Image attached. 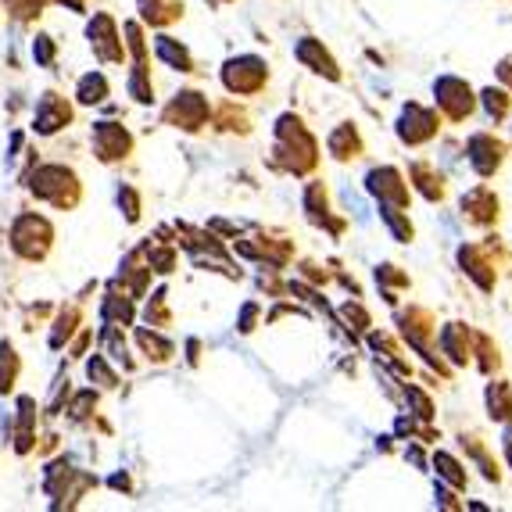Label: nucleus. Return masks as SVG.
I'll use <instances>...</instances> for the list:
<instances>
[{"instance_id": "obj_14", "label": "nucleus", "mask_w": 512, "mask_h": 512, "mask_svg": "<svg viewBox=\"0 0 512 512\" xmlns=\"http://www.w3.org/2000/svg\"><path fill=\"white\" fill-rule=\"evenodd\" d=\"M487 412L495 423H512V384L509 380H491L487 384Z\"/></svg>"}, {"instance_id": "obj_20", "label": "nucleus", "mask_w": 512, "mask_h": 512, "mask_svg": "<svg viewBox=\"0 0 512 512\" xmlns=\"http://www.w3.org/2000/svg\"><path fill=\"white\" fill-rule=\"evenodd\" d=\"M473 355H480L477 366H480V373H487V376L495 373L498 362H502V359H498V344H491V337H487V333H473Z\"/></svg>"}, {"instance_id": "obj_17", "label": "nucleus", "mask_w": 512, "mask_h": 512, "mask_svg": "<svg viewBox=\"0 0 512 512\" xmlns=\"http://www.w3.org/2000/svg\"><path fill=\"white\" fill-rule=\"evenodd\" d=\"M434 470H437V477H441L448 487H455V491H462V487H466V470H462V462L455 459V455L437 452L434 455Z\"/></svg>"}, {"instance_id": "obj_24", "label": "nucleus", "mask_w": 512, "mask_h": 512, "mask_svg": "<svg viewBox=\"0 0 512 512\" xmlns=\"http://www.w3.org/2000/svg\"><path fill=\"white\" fill-rule=\"evenodd\" d=\"M101 94H104V79L101 76H86L83 79V90H79V101H86V104H94V101H101Z\"/></svg>"}, {"instance_id": "obj_10", "label": "nucleus", "mask_w": 512, "mask_h": 512, "mask_svg": "<svg viewBox=\"0 0 512 512\" xmlns=\"http://www.w3.org/2000/svg\"><path fill=\"white\" fill-rule=\"evenodd\" d=\"M441 351L455 362V366H466V362H473V330H470V326H462V323L444 326V330H441Z\"/></svg>"}, {"instance_id": "obj_11", "label": "nucleus", "mask_w": 512, "mask_h": 512, "mask_svg": "<svg viewBox=\"0 0 512 512\" xmlns=\"http://www.w3.org/2000/svg\"><path fill=\"white\" fill-rule=\"evenodd\" d=\"M298 58H301V65H308L312 72H319V76H326V79H341V69H337V61H333V54L326 51L323 43L319 40H312V36H305V40L298 43Z\"/></svg>"}, {"instance_id": "obj_22", "label": "nucleus", "mask_w": 512, "mask_h": 512, "mask_svg": "<svg viewBox=\"0 0 512 512\" xmlns=\"http://www.w3.org/2000/svg\"><path fill=\"white\" fill-rule=\"evenodd\" d=\"M405 398H409V405L416 409V412H412L416 419H423V423H430V419H434V402H430L427 391H419V387H405Z\"/></svg>"}, {"instance_id": "obj_23", "label": "nucleus", "mask_w": 512, "mask_h": 512, "mask_svg": "<svg viewBox=\"0 0 512 512\" xmlns=\"http://www.w3.org/2000/svg\"><path fill=\"white\" fill-rule=\"evenodd\" d=\"M341 319L351 326V330H369V312L359 305V301H348V305L341 308Z\"/></svg>"}, {"instance_id": "obj_27", "label": "nucleus", "mask_w": 512, "mask_h": 512, "mask_svg": "<svg viewBox=\"0 0 512 512\" xmlns=\"http://www.w3.org/2000/svg\"><path fill=\"white\" fill-rule=\"evenodd\" d=\"M502 448H505V459H509V466H512V427H505V434H502Z\"/></svg>"}, {"instance_id": "obj_1", "label": "nucleus", "mask_w": 512, "mask_h": 512, "mask_svg": "<svg viewBox=\"0 0 512 512\" xmlns=\"http://www.w3.org/2000/svg\"><path fill=\"white\" fill-rule=\"evenodd\" d=\"M276 137H280V154H287V165H291L294 172H312L319 162V147L316 140H312V133H308L305 126H301V119H294V115H283L280 122H276Z\"/></svg>"}, {"instance_id": "obj_13", "label": "nucleus", "mask_w": 512, "mask_h": 512, "mask_svg": "<svg viewBox=\"0 0 512 512\" xmlns=\"http://www.w3.org/2000/svg\"><path fill=\"white\" fill-rule=\"evenodd\" d=\"M409 176H412V183H416V190L427 197V201H441V197H444L441 172H437L430 162H412L409 165Z\"/></svg>"}, {"instance_id": "obj_2", "label": "nucleus", "mask_w": 512, "mask_h": 512, "mask_svg": "<svg viewBox=\"0 0 512 512\" xmlns=\"http://www.w3.org/2000/svg\"><path fill=\"white\" fill-rule=\"evenodd\" d=\"M434 104L448 122H466L477 111V97L473 86L459 76H441L434 83Z\"/></svg>"}, {"instance_id": "obj_7", "label": "nucleus", "mask_w": 512, "mask_h": 512, "mask_svg": "<svg viewBox=\"0 0 512 512\" xmlns=\"http://www.w3.org/2000/svg\"><path fill=\"white\" fill-rule=\"evenodd\" d=\"M459 208H462V219L470 222V226H480V230L491 226V222H498V194L491 187H484V183L466 190Z\"/></svg>"}, {"instance_id": "obj_9", "label": "nucleus", "mask_w": 512, "mask_h": 512, "mask_svg": "<svg viewBox=\"0 0 512 512\" xmlns=\"http://www.w3.org/2000/svg\"><path fill=\"white\" fill-rule=\"evenodd\" d=\"M222 79H226V86H230L233 94H255L258 86L269 79V69H265V61H258V58H237L226 65Z\"/></svg>"}, {"instance_id": "obj_16", "label": "nucleus", "mask_w": 512, "mask_h": 512, "mask_svg": "<svg viewBox=\"0 0 512 512\" xmlns=\"http://www.w3.org/2000/svg\"><path fill=\"white\" fill-rule=\"evenodd\" d=\"M480 104H484V111H487V119L495 122H505L509 119V111H512V97H509V90H495V86H487L484 94H480Z\"/></svg>"}, {"instance_id": "obj_6", "label": "nucleus", "mask_w": 512, "mask_h": 512, "mask_svg": "<svg viewBox=\"0 0 512 512\" xmlns=\"http://www.w3.org/2000/svg\"><path fill=\"white\" fill-rule=\"evenodd\" d=\"M505 151H509V147H505V140H498L495 133H473L470 144H466L470 165L480 180H487V176H495V172L502 169Z\"/></svg>"}, {"instance_id": "obj_8", "label": "nucleus", "mask_w": 512, "mask_h": 512, "mask_svg": "<svg viewBox=\"0 0 512 512\" xmlns=\"http://www.w3.org/2000/svg\"><path fill=\"white\" fill-rule=\"evenodd\" d=\"M459 265H462V273L473 276L477 280L480 291H495V283H498V265L491 262V255H487L484 244H462L459 248Z\"/></svg>"}, {"instance_id": "obj_4", "label": "nucleus", "mask_w": 512, "mask_h": 512, "mask_svg": "<svg viewBox=\"0 0 512 512\" xmlns=\"http://www.w3.org/2000/svg\"><path fill=\"white\" fill-rule=\"evenodd\" d=\"M398 140L409 147H419V144H430L437 137V129H441V111H430L423 104H405L402 108V119H398Z\"/></svg>"}, {"instance_id": "obj_3", "label": "nucleus", "mask_w": 512, "mask_h": 512, "mask_svg": "<svg viewBox=\"0 0 512 512\" xmlns=\"http://www.w3.org/2000/svg\"><path fill=\"white\" fill-rule=\"evenodd\" d=\"M398 323H402V333L409 337V344L412 348L423 355V359L430 362V366H437L444 376H448V366H444L441 359H437V351H434V344H430V337L437 333V326H434V316H430L427 308H419V305H409V312H402L398 316Z\"/></svg>"}, {"instance_id": "obj_18", "label": "nucleus", "mask_w": 512, "mask_h": 512, "mask_svg": "<svg viewBox=\"0 0 512 512\" xmlns=\"http://www.w3.org/2000/svg\"><path fill=\"white\" fill-rule=\"evenodd\" d=\"M376 283L384 287V298L394 305V301H398L394 291H405V287H409V276H405L398 265H376Z\"/></svg>"}, {"instance_id": "obj_15", "label": "nucleus", "mask_w": 512, "mask_h": 512, "mask_svg": "<svg viewBox=\"0 0 512 512\" xmlns=\"http://www.w3.org/2000/svg\"><path fill=\"white\" fill-rule=\"evenodd\" d=\"M380 219L387 222V230H391V237L398 240V244H409V240L416 237V230H412V222H409V212H405V208H394V205H380Z\"/></svg>"}, {"instance_id": "obj_12", "label": "nucleus", "mask_w": 512, "mask_h": 512, "mask_svg": "<svg viewBox=\"0 0 512 512\" xmlns=\"http://www.w3.org/2000/svg\"><path fill=\"white\" fill-rule=\"evenodd\" d=\"M362 151H366L362 133L351 126V122H341V126L330 133V154L337 158V162H351V158H359Z\"/></svg>"}, {"instance_id": "obj_26", "label": "nucleus", "mask_w": 512, "mask_h": 512, "mask_svg": "<svg viewBox=\"0 0 512 512\" xmlns=\"http://www.w3.org/2000/svg\"><path fill=\"white\" fill-rule=\"evenodd\" d=\"M498 79L512 90V58H502V65H498Z\"/></svg>"}, {"instance_id": "obj_25", "label": "nucleus", "mask_w": 512, "mask_h": 512, "mask_svg": "<svg viewBox=\"0 0 512 512\" xmlns=\"http://www.w3.org/2000/svg\"><path fill=\"white\" fill-rule=\"evenodd\" d=\"M455 495H459L455 487H437V498H441L444 509H462V502H455Z\"/></svg>"}, {"instance_id": "obj_21", "label": "nucleus", "mask_w": 512, "mask_h": 512, "mask_svg": "<svg viewBox=\"0 0 512 512\" xmlns=\"http://www.w3.org/2000/svg\"><path fill=\"white\" fill-rule=\"evenodd\" d=\"M305 208H308V219H312V222H326V219H330L323 183H312V187L305 190Z\"/></svg>"}, {"instance_id": "obj_5", "label": "nucleus", "mask_w": 512, "mask_h": 512, "mask_svg": "<svg viewBox=\"0 0 512 512\" xmlns=\"http://www.w3.org/2000/svg\"><path fill=\"white\" fill-rule=\"evenodd\" d=\"M366 190L380 201V205H394V208H409L412 194L405 187V176L394 165H380L366 176Z\"/></svg>"}, {"instance_id": "obj_19", "label": "nucleus", "mask_w": 512, "mask_h": 512, "mask_svg": "<svg viewBox=\"0 0 512 512\" xmlns=\"http://www.w3.org/2000/svg\"><path fill=\"white\" fill-rule=\"evenodd\" d=\"M462 448L470 452V459L477 462L480 470H484V477H487V480H498V477H502V473H498V466L491 462V455H487V448L480 444V437H477V434H470V437L462 434Z\"/></svg>"}]
</instances>
